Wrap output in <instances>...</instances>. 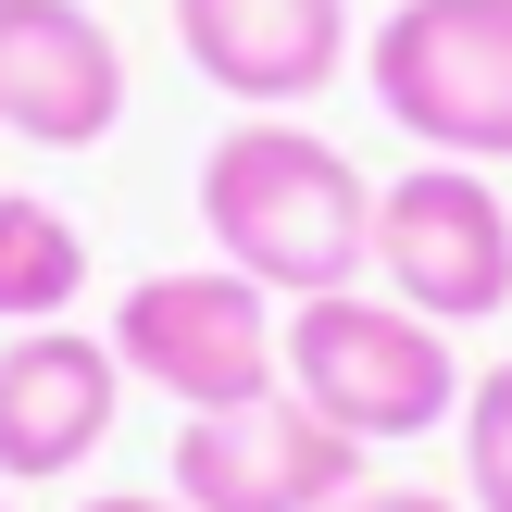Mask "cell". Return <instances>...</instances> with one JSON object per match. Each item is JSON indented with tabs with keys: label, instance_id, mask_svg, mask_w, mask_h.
<instances>
[{
	"label": "cell",
	"instance_id": "cell-8",
	"mask_svg": "<svg viewBox=\"0 0 512 512\" xmlns=\"http://www.w3.org/2000/svg\"><path fill=\"white\" fill-rule=\"evenodd\" d=\"M125 413V363L113 338H75V325H13L0 338V488H50L75 475Z\"/></svg>",
	"mask_w": 512,
	"mask_h": 512
},
{
	"label": "cell",
	"instance_id": "cell-4",
	"mask_svg": "<svg viewBox=\"0 0 512 512\" xmlns=\"http://www.w3.org/2000/svg\"><path fill=\"white\" fill-rule=\"evenodd\" d=\"M363 75L425 163H512V0H400Z\"/></svg>",
	"mask_w": 512,
	"mask_h": 512
},
{
	"label": "cell",
	"instance_id": "cell-3",
	"mask_svg": "<svg viewBox=\"0 0 512 512\" xmlns=\"http://www.w3.org/2000/svg\"><path fill=\"white\" fill-rule=\"evenodd\" d=\"M113 363H125V388H163L175 413H238V400L288 388V313L238 263L138 275L113 300Z\"/></svg>",
	"mask_w": 512,
	"mask_h": 512
},
{
	"label": "cell",
	"instance_id": "cell-11",
	"mask_svg": "<svg viewBox=\"0 0 512 512\" xmlns=\"http://www.w3.org/2000/svg\"><path fill=\"white\" fill-rule=\"evenodd\" d=\"M450 450H463V512H512V363H488L463 388Z\"/></svg>",
	"mask_w": 512,
	"mask_h": 512
},
{
	"label": "cell",
	"instance_id": "cell-1",
	"mask_svg": "<svg viewBox=\"0 0 512 512\" xmlns=\"http://www.w3.org/2000/svg\"><path fill=\"white\" fill-rule=\"evenodd\" d=\"M200 238L213 263H238L275 300H325L375 275V188L338 138H313L300 113H238L200 150Z\"/></svg>",
	"mask_w": 512,
	"mask_h": 512
},
{
	"label": "cell",
	"instance_id": "cell-13",
	"mask_svg": "<svg viewBox=\"0 0 512 512\" xmlns=\"http://www.w3.org/2000/svg\"><path fill=\"white\" fill-rule=\"evenodd\" d=\"M75 512H188L175 488H100V500H75Z\"/></svg>",
	"mask_w": 512,
	"mask_h": 512
},
{
	"label": "cell",
	"instance_id": "cell-12",
	"mask_svg": "<svg viewBox=\"0 0 512 512\" xmlns=\"http://www.w3.org/2000/svg\"><path fill=\"white\" fill-rule=\"evenodd\" d=\"M338 512H463V500H450V488H375V475H363Z\"/></svg>",
	"mask_w": 512,
	"mask_h": 512
},
{
	"label": "cell",
	"instance_id": "cell-6",
	"mask_svg": "<svg viewBox=\"0 0 512 512\" xmlns=\"http://www.w3.org/2000/svg\"><path fill=\"white\" fill-rule=\"evenodd\" d=\"M363 463L375 450L338 438L300 388L175 425V500L188 512H338L350 488H363Z\"/></svg>",
	"mask_w": 512,
	"mask_h": 512
},
{
	"label": "cell",
	"instance_id": "cell-2",
	"mask_svg": "<svg viewBox=\"0 0 512 512\" xmlns=\"http://www.w3.org/2000/svg\"><path fill=\"white\" fill-rule=\"evenodd\" d=\"M288 388L313 400L338 438L363 450H400V438H438L463 425V350L450 325H425L413 300L388 288H325V300H288Z\"/></svg>",
	"mask_w": 512,
	"mask_h": 512
},
{
	"label": "cell",
	"instance_id": "cell-10",
	"mask_svg": "<svg viewBox=\"0 0 512 512\" xmlns=\"http://www.w3.org/2000/svg\"><path fill=\"white\" fill-rule=\"evenodd\" d=\"M88 288V238H75L63 200L0 188V325H63Z\"/></svg>",
	"mask_w": 512,
	"mask_h": 512
},
{
	"label": "cell",
	"instance_id": "cell-9",
	"mask_svg": "<svg viewBox=\"0 0 512 512\" xmlns=\"http://www.w3.org/2000/svg\"><path fill=\"white\" fill-rule=\"evenodd\" d=\"M175 38L238 113H300L350 75V0H175Z\"/></svg>",
	"mask_w": 512,
	"mask_h": 512
},
{
	"label": "cell",
	"instance_id": "cell-5",
	"mask_svg": "<svg viewBox=\"0 0 512 512\" xmlns=\"http://www.w3.org/2000/svg\"><path fill=\"white\" fill-rule=\"evenodd\" d=\"M375 288L425 325L512 313V200L488 188V163H413L375 188Z\"/></svg>",
	"mask_w": 512,
	"mask_h": 512
},
{
	"label": "cell",
	"instance_id": "cell-14",
	"mask_svg": "<svg viewBox=\"0 0 512 512\" xmlns=\"http://www.w3.org/2000/svg\"><path fill=\"white\" fill-rule=\"evenodd\" d=\"M0 512H13V488H0Z\"/></svg>",
	"mask_w": 512,
	"mask_h": 512
},
{
	"label": "cell",
	"instance_id": "cell-7",
	"mask_svg": "<svg viewBox=\"0 0 512 512\" xmlns=\"http://www.w3.org/2000/svg\"><path fill=\"white\" fill-rule=\"evenodd\" d=\"M125 125V38L88 0H0V138L100 150Z\"/></svg>",
	"mask_w": 512,
	"mask_h": 512
}]
</instances>
